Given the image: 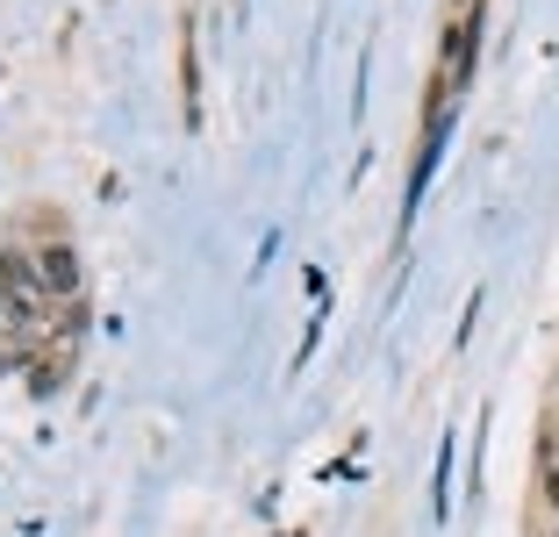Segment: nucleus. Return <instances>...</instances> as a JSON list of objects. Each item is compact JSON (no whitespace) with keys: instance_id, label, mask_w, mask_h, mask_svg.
Listing matches in <instances>:
<instances>
[{"instance_id":"1","label":"nucleus","mask_w":559,"mask_h":537,"mask_svg":"<svg viewBox=\"0 0 559 537\" xmlns=\"http://www.w3.org/2000/svg\"><path fill=\"white\" fill-rule=\"evenodd\" d=\"M36 279H44V294H58V301H80V287H86V265H80V251L58 237V244H44L36 251Z\"/></svg>"}]
</instances>
